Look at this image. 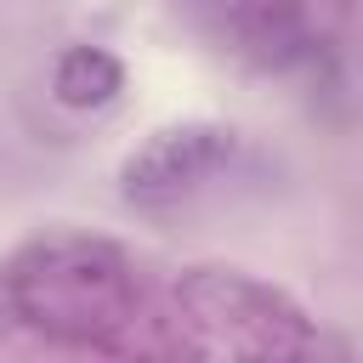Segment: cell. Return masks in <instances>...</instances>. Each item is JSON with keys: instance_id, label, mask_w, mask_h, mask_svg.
Returning a JSON list of instances; mask_svg holds the SVG:
<instances>
[{"instance_id": "1", "label": "cell", "mask_w": 363, "mask_h": 363, "mask_svg": "<svg viewBox=\"0 0 363 363\" xmlns=\"http://www.w3.org/2000/svg\"><path fill=\"white\" fill-rule=\"evenodd\" d=\"M0 295L17 323L51 340H74V346L108 340L136 312L130 261L113 244L85 238V233H51V238L23 244L0 272Z\"/></svg>"}, {"instance_id": "4", "label": "cell", "mask_w": 363, "mask_h": 363, "mask_svg": "<svg viewBox=\"0 0 363 363\" xmlns=\"http://www.w3.org/2000/svg\"><path fill=\"white\" fill-rule=\"evenodd\" d=\"M119 91H125V68H119V57L102 51V45H68V51L57 57V68H51V96H57L62 108L91 113V108H108Z\"/></svg>"}, {"instance_id": "3", "label": "cell", "mask_w": 363, "mask_h": 363, "mask_svg": "<svg viewBox=\"0 0 363 363\" xmlns=\"http://www.w3.org/2000/svg\"><path fill=\"white\" fill-rule=\"evenodd\" d=\"M238 136L216 119H176V125H159L153 136H142L125 164H119V187L125 199H142V204H164V199H182L193 187H204L227 159H233Z\"/></svg>"}, {"instance_id": "2", "label": "cell", "mask_w": 363, "mask_h": 363, "mask_svg": "<svg viewBox=\"0 0 363 363\" xmlns=\"http://www.w3.org/2000/svg\"><path fill=\"white\" fill-rule=\"evenodd\" d=\"M176 312L204 357H295L312 346L301 306L238 267H193L176 284Z\"/></svg>"}]
</instances>
